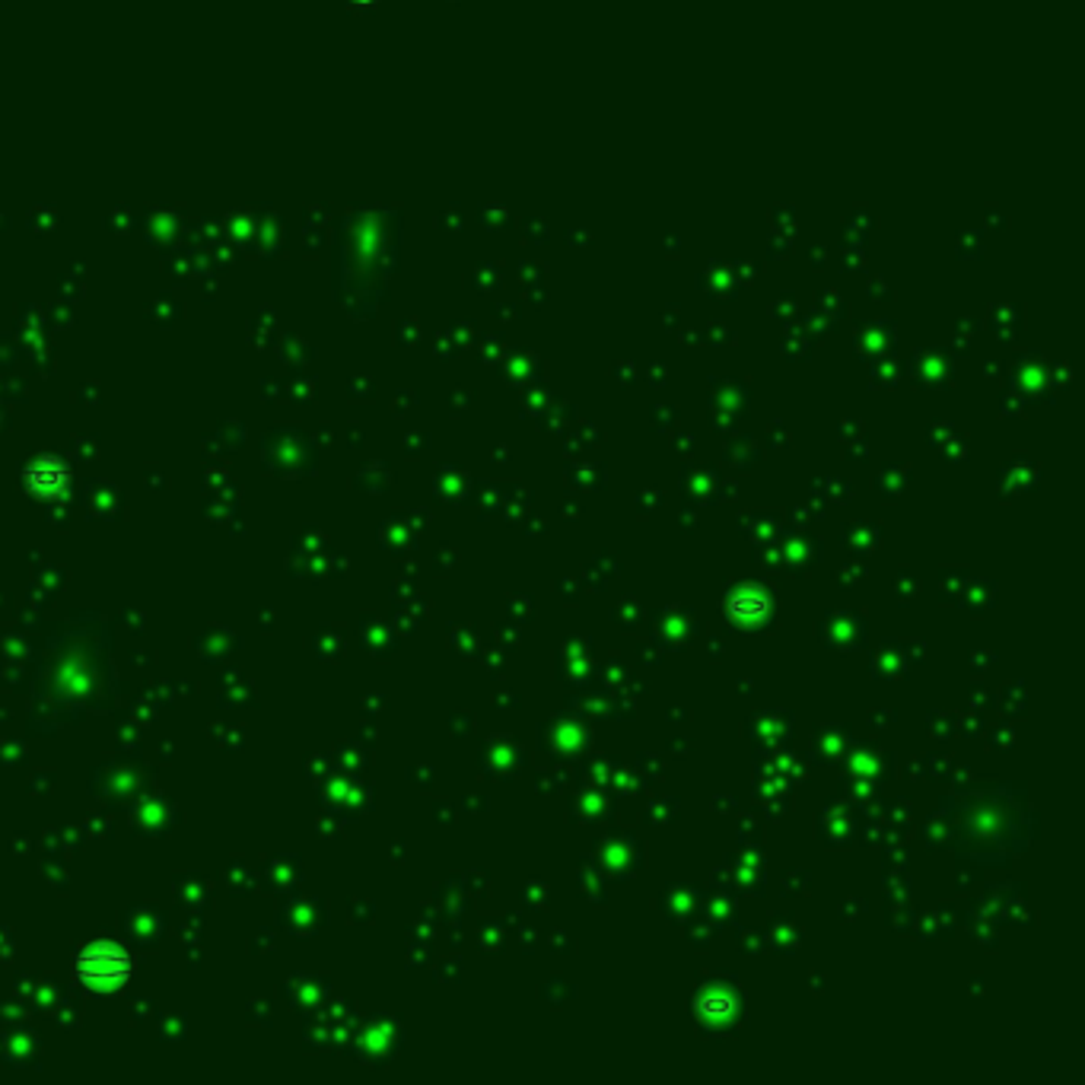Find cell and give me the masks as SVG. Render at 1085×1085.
<instances>
[{"label":"cell","instance_id":"6da1fadb","mask_svg":"<svg viewBox=\"0 0 1085 1085\" xmlns=\"http://www.w3.org/2000/svg\"><path fill=\"white\" fill-rule=\"evenodd\" d=\"M135 971V962L118 943H93L77 955V977L89 990H118Z\"/></svg>","mask_w":1085,"mask_h":1085},{"label":"cell","instance_id":"7a4b0ae2","mask_svg":"<svg viewBox=\"0 0 1085 1085\" xmlns=\"http://www.w3.org/2000/svg\"><path fill=\"white\" fill-rule=\"evenodd\" d=\"M67 484H71V472L55 455H42L26 469V487L39 501H55L67 491Z\"/></svg>","mask_w":1085,"mask_h":1085}]
</instances>
